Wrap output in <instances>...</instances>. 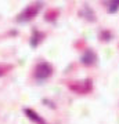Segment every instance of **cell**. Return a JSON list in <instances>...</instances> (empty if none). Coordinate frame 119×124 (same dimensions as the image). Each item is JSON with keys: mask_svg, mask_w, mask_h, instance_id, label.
Instances as JSON below:
<instances>
[{"mask_svg": "<svg viewBox=\"0 0 119 124\" xmlns=\"http://www.w3.org/2000/svg\"><path fill=\"white\" fill-rule=\"evenodd\" d=\"M39 10H40V4L39 3H36V4L33 3V4H31L29 7H27V8L19 14L18 21H29V19H32L36 14L39 13Z\"/></svg>", "mask_w": 119, "mask_h": 124, "instance_id": "obj_1", "label": "cell"}, {"mask_svg": "<svg viewBox=\"0 0 119 124\" xmlns=\"http://www.w3.org/2000/svg\"><path fill=\"white\" fill-rule=\"evenodd\" d=\"M50 75H51V66H50L49 63L42 62V63H39V65L36 66V69H35V77L36 79L44 80V79H47Z\"/></svg>", "mask_w": 119, "mask_h": 124, "instance_id": "obj_2", "label": "cell"}, {"mask_svg": "<svg viewBox=\"0 0 119 124\" xmlns=\"http://www.w3.org/2000/svg\"><path fill=\"white\" fill-rule=\"evenodd\" d=\"M25 113H27V116L29 117V119H32L33 121H36L37 124H46L43 120L40 119L39 116H37V113H35V112L31 110V109H25Z\"/></svg>", "mask_w": 119, "mask_h": 124, "instance_id": "obj_3", "label": "cell"}]
</instances>
